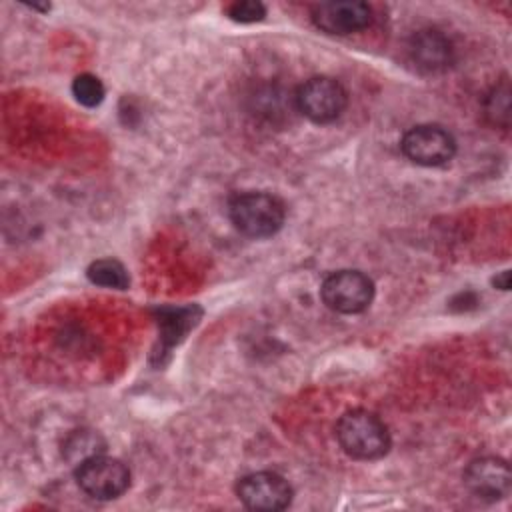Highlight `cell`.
I'll return each mask as SVG.
<instances>
[{
    "mask_svg": "<svg viewBox=\"0 0 512 512\" xmlns=\"http://www.w3.org/2000/svg\"><path fill=\"white\" fill-rule=\"evenodd\" d=\"M334 432L340 448L354 460H378L388 454L392 444L384 420L366 408L344 412L338 418Z\"/></svg>",
    "mask_w": 512,
    "mask_h": 512,
    "instance_id": "6da1fadb",
    "label": "cell"
},
{
    "mask_svg": "<svg viewBox=\"0 0 512 512\" xmlns=\"http://www.w3.org/2000/svg\"><path fill=\"white\" fill-rule=\"evenodd\" d=\"M228 216L240 234L258 240L270 238L282 228L286 208L284 202L270 192L248 190L230 198Z\"/></svg>",
    "mask_w": 512,
    "mask_h": 512,
    "instance_id": "7a4b0ae2",
    "label": "cell"
},
{
    "mask_svg": "<svg viewBox=\"0 0 512 512\" xmlns=\"http://www.w3.org/2000/svg\"><path fill=\"white\" fill-rule=\"evenodd\" d=\"M74 478L80 490L96 500H114L130 486L128 466L106 454H96L74 466Z\"/></svg>",
    "mask_w": 512,
    "mask_h": 512,
    "instance_id": "3957f363",
    "label": "cell"
},
{
    "mask_svg": "<svg viewBox=\"0 0 512 512\" xmlns=\"http://www.w3.org/2000/svg\"><path fill=\"white\" fill-rule=\"evenodd\" d=\"M294 104L300 114L316 124H328L342 116L348 106L346 88L330 76L308 78L294 94Z\"/></svg>",
    "mask_w": 512,
    "mask_h": 512,
    "instance_id": "277c9868",
    "label": "cell"
},
{
    "mask_svg": "<svg viewBox=\"0 0 512 512\" xmlns=\"http://www.w3.org/2000/svg\"><path fill=\"white\" fill-rule=\"evenodd\" d=\"M322 302L338 314H360L374 298V282L360 270H336L320 286Z\"/></svg>",
    "mask_w": 512,
    "mask_h": 512,
    "instance_id": "5b68a950",
    "label": "cell"
},
{
    "mask_svg": "<svg viewBox=\"0 0 512 512\" xmlns=\"http://www.w3.org/2000/svg\"><path fill=\"white\" fill-rule=\"evenodd\" d=\"M400 150L418 166H444L456 154V140L440 124H418L404 132Z\"/></svg>",
    "mask_w": 512,
    "mask_h": 512,
    "instance_id": "8992f818",
    "label": "cell"
},
{
    "mask_svg": "<svg viewBox=\"0 0 512 512\" xmlns=\"http://www.w3.org/2000/svg\"><path fill=\"white\" fill-rule=\"evenodd\" d=\"M236 496L250 510H284L292 504L294 490L278 472L260 470L238 480Z\"/></svg>",
    "mask_w": 512,
    "mask_h": 512,
    "instance_id": "52a82bcc",
    "label": "cell"
},
{
    "mask_svg": "<svg viewBox=\"0 0 512 512\" xmlns=\"http://www.w3.org/2000/svg\"><path fill=\"white\" fill-rule=\"evenodd\" d=\"M310 18L318 30L346 36L364 30L372 22V8L360 0H330L314 4Z\"/></svg>",
    "mask_w": 512,
    "mask_h": 512,
    "instance_id": "ba28073f",
    "label": "cell"
},
{
    "mask_svg": "<svg viewBox=\"0 0 512 512\" xmlns=\"http://www.w3.org/2000/svg\"><path fill=\"white\" fill-rule=\"evenodd\" d=\"M462 480L476 498H482L488 502L506 498L510 494V484H512V476L506 460L496 456H482L472 460L466 466Z\"/></svg>",
    "mask_w": 512,
    "mask_h": 512,
    "instance_id": "9c48e42d",
    "label": "cell"
},
{
    "mask_svg": "<svg viewBox=\"0 0 512 512\" xmlns=\"http://www.w3.org/2000/svg\"><path fill=\"white\" fill-rule=\"evenodd\" d=\"M408 54L416 68L428 74L444 72L454 62V46L450 38L434 28H424L412 34Z\"/></svg>",
    "mask_w": 512,
    "mask_h": 512,
    "instance_id": "30bf717a",
    "label": "cell"
},
{
    "mask_svg": "<svg viewBox=\"0 0 512 512\" xmlns=\"http://www.w3.org/2000/svg\"><path fill=\"white\" fill-rule=\"evenodd\" d=\"M104 450H106V442L102 440V436L98 432H94V430H74L66 438L62 454L70 464L78 466L80 462H84L90 456L104 454Z\"/></svg>",
    "mask_w": 512,
    "mask_h": 512,
    "instance_id": "8fae6325",
    "label": "cell"
},
{
    "mask_svg": "<svg viewBox=\"0 0 512 512\" xmlns=\"http://www.w3.org/2000/svg\"><path fill=\"white\" fill-rule=\"evenodd\" d=\"M86 276L92 284L104 286V288H114V290H126L128 284H130V278H128V272H126L124 264L114 260V258L94 260L88 266Z\"/></svg>",
    "mask_w": 512,
    "mask_h": 512,
    "instance_id": "7c38bea8",
    "label": "cell"
},
{
    "mask_svg": "<svg viewBox=\"0 0 512 512\" xmlns=\"http://www.w3.org/2000/svg\"><path fill=\"white\" fill-rule=\"evenodd\" d=\"M484 114L494 126L508 128L510 124V84L500 80L484 98Z\"/></svg>",
    "mask_w": 512,
    "mask_h": 512,
    "instance_id": "4fadbf2b",
    "label": "cell"
},
{
    "mask_svg": "<svg viewBox=\"0 0 512 512\" xmlns=\"http://www.w3.org/2000/svg\"><path fill=\"white\" fill-rule=\"evenodd\" d=\"M72 94H74V98L82 106L94 108V106H98L104 100L106 90H104V84L100 82L98 76H94V74H80L72 82Z\"/></svg>",
    "mask_w": 512,
    "mask_h": 512,
    "instance_id": "5bb4252c",
    "label": "cell"
},
{
    "mask_svg": "<svg viewBox=\"0 0 512 512\" xmlns=\"http://www.w3.org/2000/svg\"><path fill=\"white\" fill-rule=\"evenodd\" d=\"M228 16L234 22H242V24L260 22L266 16V6L262 2H256V0L234 2V4L228 6Z\"/></svg>",
    "mask_w": 512,
    "mask_h": 512,
    "instance_id": "9a60e30c",
    "label": "cell"
},
{
    "mask_svg": "<svg viewBox=\"0 0 512 512\" xmlns=\"http://www.w3.org/2000/svg\"><path fill=\"white\" fill-rule=\"evenodd\" d=\"M494 286L500 288V290H508L510 288V272L508 270L500 272V276L494 278Z\"/></svg>",
    "mask_w": 512,
    "mask_h": 512,
    "instance_id": "2e32d148",
    "label": "cell"
}]
</instances>
